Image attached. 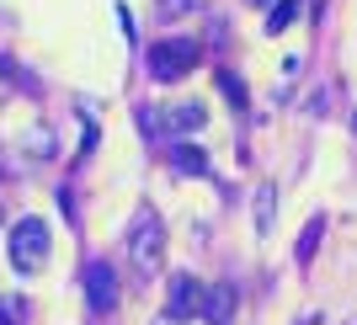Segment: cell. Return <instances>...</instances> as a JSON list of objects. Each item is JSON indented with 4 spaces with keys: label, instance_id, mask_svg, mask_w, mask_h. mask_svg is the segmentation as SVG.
Wrapping results in <instances>:
<instances>
[{
    "label": "cell",
    "instance_id": "9",
    "mask_svg": "<svg viewBox=\"0 0 357 325\" xmlns=\"http://www.w3.org/2000/svg\"><path fill=\"white\" fill-rule=\"evenodd\" d=\"M294 16H298V0H278V6H272V16H267V32H283Z\"/></svg>",
    "mask_w": 357,
    "mask_h": 325
},
{
    "label": "cell",
    "instance_id": "11",
    "mask_svg": "<svg viewBox=\"0 0 357 325\" xmlns=\"http://www.w3.org/2000/svg\"><path fill=\"white\" fill-rule=\"evenodd\" d=\"M314 245H320V224H310V229H304V235H298V262H304V266H310Z\"/></svg>",
    "mask_w": 357,
    "mask_h": 325
},
{
    "label": "cell",
    "instance_id": "13",
    "mask_svg": "<svg viewBox=\"0 0 357 325\" xmlns=\"http://www.w3.org/2000/svg\"><path fill=\"white\" fill-rule=\"evenodd\" d=\"M187 11H197V0H160V16L171 22V16H187Z\"/></svg>",
    "mask_w": 357,
    "mask_h": 325
},
{
    "label": "cell",
    "instance_id": "14",
    "mask_svg": "<svg viewBox=\"0 0 357 325\" xmlns=\"http://www.w3.org/2000/svg\"><path fill=\"white\" fill-rule=\"evenodd\" d=\"M298 6H320V0H298Z\"/></svg>",
    "mask_w": 357,
    "mask_h": 325
},
{
    "label": "cell",
    "instance_id": "2",
    "mask_svg": "<svg viewBox=\"0 0 357 325\" xmlns=\"http://www.w3.org/2000/svg\"><path fill=\"white\" fill-rule=\"evenodd\" d=\"M6 251H11V266L16 272H43L48 262V224L43 219H16L11 235H6Z\"/></svg>",
    "mask_w": 357,
    "mask_h": 325
},
{
    "label": "cell",
    "instance_id": "16",
    "mask_svg": "<svg viewBox=\"0 0 357 325\" xmlns=\"http://www.w3.org/2000/svg\"><path fill=\"white\" fill-rule=\"evenodd\" d=\"M352 128H357V112H352Z\"/></svg>",
    "mask_w": 357,
    "mask_h": 325
},
{
    "label": "cell",
    "instance_id": "4",
    "mask_svg": "<svg viewBox=\"0 0 357 325\" xmlns=\"http://www.w3.org/2000/svg\"><path fill=\"white\" fill-rule=\"evenodd\" d=\"M203 294H208V288H203L197 278L176 272V278H171V294H165V315H171V320H192V315H203Z\"/></svg>",
    "mask_w": 357,
    "mask_h": 325
},
{
    "label": "cell",
    "instance_id": "1",
    "mask_svg": "<svg viewBox=\"0 0 357 325\" xmlns=\"http://www.w3.org/2000/svg\"><path fill=\"white\" fill-rule=\"evenodd\" d=\"M128 262H134L139 278H155L165 266V224L149 203H139L134 224H128Z\"/></svg>",
    "mask_w": 357,
    "mask_h": 325
},
{
    "label": "cell",
    "instance_id": "8",
    "mask_svg": "<svg viewBox=\"0 0 357 325\" xmlns=\"http://www.w3.org/2000/svg\"><path fill=\"white\" fill-rule=\"evenodd\" d=\"M171 160H176L181 176H208V155H203V149H192V144H176V155H171Z\"/></svg>",
    "mask_w": 357,
    "mask_h": 325
},
{
    "label": "cell",
    "instance_id": "10",
    "mask_svg": "<svg viewBox=\"0 0 357 325\" xmlns=\"http://www.w3.org/2000/svg\"><path fill=\"white\" fill-rule=\"evenodd\" d=\"M272 197H278L272 187H261V192H256V229H267V224H272Z\"/></svg>",
    "mask_w": 357,
    "mask_h": 325
},
{
    "label": "cell",
    "instance_id": "5",
    "mask_svg": "<svg viewBox=\"0 0 357 325\" xmlns=\"http://www.w3.org/2000/svg\"><path fill=\"white\" fill-rule=\"evenodd\" d=\"M86 298H91V310H96V315H107L112 304H118V272H112L107 262L86 266Z\"/></svg>",
    "mask_w": 357,
    "mask_h": 325
},
{
    "label": "cell",
    "instance_id": "15",
    "mask_svg": "<svg viewBox=\"0 0 357 325\" xmlns=\"http://www.w3.org/2000/svg\"><path fill=\"white\" fill-rule=\"evenodd\" d=\"M251 6H272V0H251Z\"/></svg>",
    "mask_w": 357,
    "mask_h": 325
},
{
    "label": "cell",
    "instance_id": "7",
    "mask_svg": "<svg viewBox=\"0 0 357 325\" xmlns=\"http://www.w3.org/2000/svg\"><path fill=\"white\" fill-rule=\"evenodd\" d=\"M160 118L171 123L176 133H197V128H203V107H197V102H176V107H165Z\"/></svg>",
    "mask_w": 357,
    "mask_h": 325
},
{
    "label": "cell",
    "instance_id": "3",
    "mask_svg": "<svg viewBox=\"0 0 357 325\" xmlns=\"http://www.w3.org/2000/svg\"><path fill=\"white\" fill-rule=\"evenodd\" d=\"M197 59H203L197 38H160V43L149 48V75L155 80H181Z\"/></svg>",
    "mask_w": 357,
    "mask_h": 325
},
{
    "label": "cell",
    "instance_id": "12",
    "mask_svg": "<svg viewBox=\"0 0 357 325\" xmlns=\"http://www.w3.org/2000/svg\"><path fill=\"white\" fill-rule=\"evenodd\" d=\"M219 91H224L235 107H245V86H240V75H219Z\"/></svg>",
    "mask_w": 357,
    "mask_h": 325
},
{
    "label": "cell",
    "instance_id": "6",
    "mask_svg": "<svg viewBox=\"0 0 357 325\" xmlns=\"http://www.w3.org/2000/svg\"><path fill=\"white\" fill-rule=\"evenodd\" d=\"M203 315H208V325H229V315H235V288H208L203 294Z\"/></svg>",
    "mask_w": 357,
    "mask_h": 325
}]
</instances>
